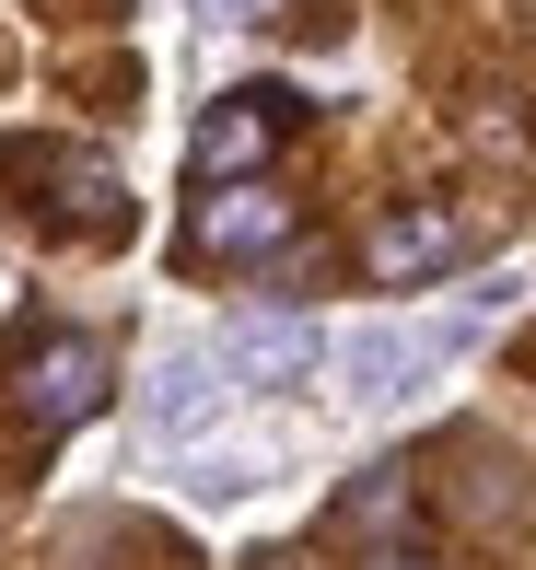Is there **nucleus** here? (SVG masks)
I'll return each mask as SVG.
<instances>
[{
	"label": "nucleus",
	"mask_w": 536,
	"mask_h": 570,
	"mask_svg": "<svg viewBox=\"0 0 536 570\" xmlns=\"http://www.w3.org/2000/svg\"><path fill=\"white\" fill-rule=\"evenodd\" d=\"M222 396H234V384H222V361H211V350H164V361H152V384H140V420L175 443V431H211V407H222Z\"/></svg>",
	"instance_id": "0eeeda50"
},
{
	"label": "nucleus",
	"mask_w": 536,
	"mask_h": 570,
	"mask_svg": "<svg viewBox=\"0 0 536 570\" xmlns=\"http://www.w3.org/2000/svg\"><path fill=\"white\" fill-rule=\"evenodd\" d=\"M211 361H222V384H257V396H280V384H315L327 326H315V315H245Z\"/></svg>",
	"instance_id": "f03ea898"
},
{
	"label": "nucleus",
	"mask_w": 536,
	"mask_h": 570,
	"mask_svg": "<svg viewBox=\"0 0 536 570\" xmlns=\"http://www.w3.org/2000/svg\"><path fill=\"white\" fill-rule=\"evenodd\" d=\"M280 128H292V94L257 82V94H222V106L198 117L187 151H198V175H211V187H234V175H257L269 151H280Z\"/></svg>",
	"instance_id": "7ed1b4c3"
},
{
	"label": "nucleus",
	"mask_w": 536,
	"mask_h": 570,
	"mask_svg": "<svg viewBox=\"0 0 536 570\" xmlns=\"http://www.w3.org/2000/svg\"><path fill=\"white\" fill-rule=\"evenodd\" d=\"M187 12H198V23H257L269 0H187Z\"/></svg>",
	"instance_id": "6e6552de"
},
{
	"label": "nucleus",
	"mask_w": 536,
	"mask_h": 570,
	"mask_svg": "<svg viewBox=\"0 0 536 570\" xmlns=\"http://www.w3.org/2000/svg\"><path fill=\"white\" fill-rule=\"evenodd\" d=\"M280 233H292V198L257 187V175H234V187H211V198H198L187 245H198V256H269Z\"/></svg>",
	"instance_id": "423d86ee"
},
{
	"label": "nucleus",
	"mask_w": 536,
	"mask_h": 570,
	"mask_svg": "<svg viewBox=\"0 0 536 570\" xmlns=\"http://www.w3.org/2000/svg\"><path fill=\"white\" fill-rule=\"evenodd\" d=\"M514 303H525V279L501 268V279H478L467 303H444V315H420V326H408V315L350 326V338H339V396H350V407H408V396H431V373H455V361L514 315Z\"/></svg>",
	"instance_id": "f257e3e1"
},
{
	"label": "nucleus",
	"mask_w": 536,
	"mask_h": 570,
	"mask_svg": "<svg viewBox=\"0 0 536 570\" xmlns=\"http://www.w3.org/2000/svg\"><path fill=\"white\" fill-rule=\"evenodd\" d=\"M12 396H23V431L47 443V431H70L94 396H106V350H94V338H47V350L12 373Z\"/></svg>",
	"instance_id": "39448f33"
},
{
	"label": "nucleus",
	"mask_w": 536,
	"mask_h": 570,
	"mask_svg": "<svg viewBox=\"0 0 536 570\" xmlns=\"http://www.w3.org/2000/svg\"><path fill=\"white\" fill-rule=\"evenodd\" d=\"M362 256H373V279H397V292L408 279H444L455 256H467V210H455V198H408V210L373 222Z\"/></svg>",
	"instance_id": "20e7f679"
},
{
	"label": "nucleus",
	"mask_w": 536,
	"mask_h": 570,
	"mask_svg": "<svg viewBox=\"0 0 536 570\" xmlns=\"http://www.w3.org/2000/svg\"><path fill=\"white\" fill-rule=\"evenodd\" d=\"M386 570H420V559H386Z\"/></svg>",
	"instance_id": "1a4fd4ad"
}]
</instances>
